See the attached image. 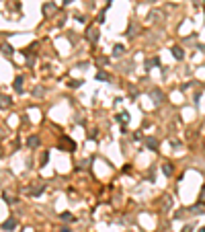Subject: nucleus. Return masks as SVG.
I'll list each match as a JSON object with an SVG mask.
<instances>
[{
  "instance_id": "12",
  "label": "nucleus",
  "mask_w": 205,
  "mask_h": 232,
  "mask_svg": "<svg viewBox=\"0 0 205 232\" xmlns=\"http://www.w3.org/2000/svg\"><path fill=\"white\" fill-rule=\"evenodd\" d=\"M117 119H119V121H123V123H127V121H129V115L123 111V113H119V115H117Z\"/></svg>"
},
{
  "instance_id": "10",
  "label": "nucleus",
  "mask_w": 205,
  "mask_h": 232,
  "mask_svg": "<svg viewBox=\"0 0 205 232\" xmlns=\"http://www.w3.org/2000/svg\"><path fill=\"white\" fill-rule=\"evenodd\" d=\"M2 54H4V56H12V48H10L8 43H4V45H2Z\"/></svg>"
},
{
  "instance_id": "11",
  "label": "nucleus",
  "mask_w": 205,
  "mask_h": 232,
  "mask_svg": "<svg viewBox=\"0 0 205 232\" xmlns=\"http://www.w3.org/2000/svg\"><path fill=\"white\" fill-rule=\"evenodd\" d=\"M162 171H164V175H166V177H170V175H172V171H174V169H172V167H170V165H168V162H166V165H164V167H162Z\"/></svg>"
},
{
  "instance_id": "17",
  "label": "nucleus",
  "mask_w": 205,
  "mask_h": 232,
  "mask_svg": "<svg viewBox=\"0 0 205 232\" xmlns=\"http://www.w3.org/2000/svg\"><path fill=\"white\" fill-rule=\"evenodd\" d=\"M8 103H10V99H8V97H6V95H4V97H2V107H6V105H8Z\"/></svg>"
},
{
  "instance_id": "23",
  "label": "nucleus",
  "mask_w": 205,
  "mask_h": 232,
  "mask_svg": "<svg viewBox=\"0 0 205 232\" xmlns=\"http://www.w3.org/2000/svg\"><path fill=\"white\" fill-rule=\"evenodd\" d=\"M195 4H201V0H195Z\"/></svg>"
},
{
  "instance_id": "4",
  "label": "nucleus",
  "mask_w": 205,
  "mask_h": 232,
  "mask_svg": "<svg viewBox=\"0 0 205 232\" xmlns=\"http://www.w3.org/2000/svg\"><path fill=\"white\" fill-rule=\"evenodd\" d=\"M146 146H148L150 150H156V148H158V140H156V138H152V136H148V138H146Z\"/></svg>"
},
{
  "instance_id": "16",
  "label": "nucleus",
  "mask_w": 205,
  "mask_h": 232,
  "mask_svg": "<svg viewBox=\"0 0 205 232\" xmlns=\"http://www.w3.org/2000/svg\"><path fill=\"white\" fill-rule=\"evenodd\" d=\"M146 64H148V68H154V64H158V60H148Z\"/></svg>"
},
{
  "instance_id": "1",
  "label": "nucleus",
  "mask_w": 205,
  "mask_h": 232,
  "mask_svg": "<svg viewBox=\"0 0 205 232\" xmlns=\"http://www.w3.org/2000/svg\"><path fill=\"white\" fill-rule=\"evenodd\" d=\"M58 148H62V150H68V152H70V150H74V148H76V142H74V140H70L68 136H62V138H60Z\"/></svg>"
},
{
  "instance_id": "5",
  "label": "nucleus",
  "mask_w": 205,
  "mask_h": 232,
  "mask_svg": "<svg viewBox=\"0 0 205 232\" xmlns=\"http://www.w3.org/2000/svg\"><path fill=\"white\" fill-rule=\"evenodd\" d=\"M86 35H88V39L93 41V43H97V41H99V31H97V29H88V33H86Z\"/></svg>"
},
{
  "instance_id": "6",
  "label": "nucleus",
  "mask_w": 205,
  "mask_h": 232,
  "mask_svg": "<svg viewBox=\"0 0 205 232\" xmlns=\"http://www.w3.org/2000/svg\"><path fill=\"white\" fill-rule=\"evenodd\" d=\"M14 226H16V220H12V218H10V220H6V222L2 224V230H12Z\"/></svg>"
},
{
  "instance_id": "9",
  "label": "nucleus",
  "mask_w": 205,
  "mask_h": 232,
  "mask_svg": "<svg viewBox=\"0 0 205 232\" xmlns=\"http://www.w3.org/2000/svg\"><path fill=\"white\" fill-rule=\"evenodd\" d=\"M203 210H205V205H203V203H197V205L191 207V212H193V214H201Z\"/></svg>"
},
{
  "instance_id": "3",
  "label": "nucleus",
  "mask_w": 205,
  "mask_h": 232,
  "mask_svg": "<svg viewBox=\"0 0 205 232\" xmlns=\"http://www.w3.org/2000/svg\"><path fill=\"white\" fill-rule=\"evenodd\" d=\"M170 52H172V56H174L176 60H183V58H185V52H183V48H178V45H174V48H172Z\"/></svg>"
},
{
  "instance_id": "21",
  "label": "nucleus",
  "mask_w": 205,
  "mask_h": 232,
  "mask_svg": "<svg viewBox=\"0 0 205 232\" xmlns=\"http://www.w3.org/2000/svg\"><path fill=\"white\" fill-rule=\"evenodd\" d=\"M60 232H70V230H68V228H62V230H60Z\"/></svg>"
},
{
  "instance_id": "18",
  "label": "nucleus",
  "mask_w": 205,
  "mask_h": 232,
  "mask_svg": "<svg viewBox=\"0 0 205 232\" xmlns=\"http://www.w3.org/2000/svg\"><path fill=\"white\" fill-rule=\"evenodd\" d=\"M97 78H99V80H105V78H107V74H105V72H99V74H97Z\"/></svg>"
},
{
  "instance_id": "19",
  "label": "nucleus",
  "mask_w": 205,
  "mask_h": 232,
  "mask_svg": "<svg viewBox=\"0 0 205 232\" xmlns=\"http://www.w3.org/2000/svg\"><path fill=\"white\" fill-rule=\"evenodd\" d=\"M191 230H193V226H185L183 228V232H191Z\"/></svg>"
},
{
  "instance_id": "7",
  "label": "nucleus",
  "mask_w": 205,
  "mask_h": 232,
  "mask_svg": "<svg viewBox=\"0 0 205 232\" xmlns=\"http://www.w3.org/2000/svg\"><path fill=\"white\" fill-rule=\"evenodd\" d=\"M27 144H29L31 148H37V146H39V138H37V136H29V140H27Z\"/></svg>"
},
{
  "instance_id": "22",
  "label": "nucleus",
  "mask_w": 205,
  "mask_h": 232,
  "mask_svg": "<svg viewBox=\"0 0 205 232\" xmlns=\"http://www.w3.org/2000/svg\"><path fill=\"white\" fill-rule=\"evenodd\" d=\"M64 2H66V4H70V2H72V0H64Z\"/></svg>"
},
{
  "instance_id": "15",
  "label": "nucleus",
  "mask_w": 205,
  "mask_h": 232,
  "mask_svg": "<svg viewBox=\"0 0 205 232\" xmlns=\"http://www.w3.org/2000/svg\"><path fill=\"white\" fill-rule=\"evenodd\" d=\"M53 8H56V6H53V4H45V8H43V10H45V12H51V10H53Z\"/></svg>"
},
{
  "instance_id": "8",
  "label": "nucleus",
  "mask_w": 205,
  "mask_h": 232,
  "mask_svg": "<svg viewBox=\"0 0 205 232\" xmlns=\"http://www.w3.org/2000/svg\"><path fill=\"white\" fill-rule=\"evenodd\" d=\"M14 90H16V92H23V78H21V76L14 78Z\"/></svg>"
},
{
  "instance_id": "25",
  "label": "nucleus",
  "mask_w": 205,
  "mask_h": 232,
  "mask_svg": "<svg viewBox=\"0 0 205 232\" xmlns=\"http://www.w3.org/2000/svg\"><path fill=\"white\" fill-rule=\"evenodd\" d=\"M107 2H113V0H107Z\"/></svg>"
},
{
  "instance_id": "13",
  "label": "nucleus",
  "mask_w": 205,
  "mask_h": 232,
  "mask_svg": "<svg viewBox=\"0 0 205 232\" xmlns=\"http://www.w3.org/2000/svg\"><path fill=\"white\" fill-rule=\"evenodd\" d=\"M113 54H115V56H121V54H123V45H115V48H113Z\"/></svg>"
},
{
  "instance_id": "20",
  "label": "nucleus",
  "mask_w": 205,
  "mask_h": 232,
  "mask_svg": "<svg viewBox=\"0 0 205 232\" xmlns=\"http://www.w3.org/2000/svg\"><path fill=\"white\" fill-rule=\"evenodd\" d=\"M201 201H205V187H203V191H201Z\"/></svg>"
},
{
  "instance_id": "24",
  "label": "nucleus",
  "mask_w": 205,
  "mask_h": 232,
  "mask_svg": "<svg viewBox=\"0 0 205 232\" xmlns=\"http://www.w3.org/2000/svg\"><path fill=\"white\" fill-rule=\"evenodd\" d=\"M199 232H205V228H201V230H199Z\"/></svg>"
},
{
  "instance_id": "14",
  "label": "nucleus",
  "mask_w": 205,
  "mask_h": 232,
  "mask_svg": "<svg viewBox=\"0 0 205 232\" xmlns=\"http://www.w3.org/2000/svg\"><path fill=\"white\" fill-rule=\"evenodd\" d=\"M60 218H62L64 222H70V220H72V214H70V212H64V214H62Z\"/></svg>"
},
{
  "instance_id": "2",
  "label": "nucleus",
  "mask_w": 205,
  "mask_h": 232,
  "mask_svg": "<svg viewBox=\"0 0 205 232\" xmlns=\"http://www.w3.org/2000/svg\"><path fill=\"white\" fill-rule=\"evenodd\" d=\"M150 97H152V101H154L156 105H160V103L164 101V95H162L160 90H152V92H150Z\"/></svg>"
}]
</instances>
